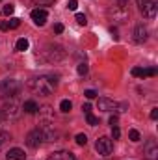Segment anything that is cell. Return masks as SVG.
<instances>
[{
  "mask_svg": "<svg viewBox=\"0 0 158 160\" xmlns=\"http://www.w3.org/2000/svg\"><path fill=\"white\" fill-rule=\"evenodd\" d=\"M110 34L114 36V39H119V36H117V28H114V26H112V28H110Z\"/></svg>",
  "mask_w": 158,
  "mask_h": 160,
  "instance_id": "obj_34",
  "label": "cell"
},
{
  "mask_svg": "<svg viewBox=\"0 0 158 160\" xmlns=\"http://www.w3.org/2000/svg\"><path fill=\"white\" fill-rule=\"evenodd\" d=\"M99 110L101 112H114V114H121V112H125L126 110V104H121V102H116V101H112V99H106V97H102V99H99Z\"/></svg>",
  "mask_w": 158,
  "mask_h": 160,
  "instance_id": "obj_3",
  "label": "cell"
},
{
  "mask_svg": "<svg viewBox=\"0 0 158 160\" xmlns=\"http://www.w3.org/2000/svg\"><path fill=\"white\" fill-rule=\"evenodd\" d=\"M119 4H121V6H123V4H125V2H128V0H117Z\"/></svg>",
  "mask_w": 158,
  "mask_h": 160,
  "instance_id": "obj_37",
  "label": "cell"
},
{
  "mask_svg": "<svg viewBox=\"0 0 158 160\" xmlns=\"http://www.w3.org/2000/svg\"><path fill=\"white\" fill-rule=\"evenodd\" d=\"M77 22H78L80 26H86L87 24V19H86L84 13H77Z\"/></svg>",
  "mask_w": 158,
  "mask_h": 160,
  "instance_id": "obj_22",
  "label": "cell"
},
{
  "mask_svg": "<svg viewBox=\"0 0 158 160\" xmlns=\"http://www.w3.org/2000/svg\"><path fill=\"white\" fill-rule=\"evenodd\" d=\"M140 11L143 13V17L147 19H155L156 17V2L155 0H138Z\"/></svg>",
  "mask_w": 158,
  "mask_h": 160,
  "instance_id": "obj_6",
  "label": "cell"
},
{
  "mask_svg": "<svg viewBox=\"0 0 158 160\" xmlns=\"http://www.w3.org/2000/svg\"><path fill=\"white\" fill-rule=\"evenodd\" d=\"M82 110H84V114H91V104H89V102L82 104Z\"/></svg>",
  "mask_w": 158,
  "mask_h": 160,
  "instance_id": "obj_31",
  "label": "cell"
},
{
  "mask_svg": "<svg viewBox=\"0 0 158 160\" xmlns=\"http://www.w3.org/2000/svg\"><path fill=\"white\" fill-rule=\"evenodd\" d=\"M56 84H58L56 77H52V75H41V77H36V78L30 80V88L41 95H50L56 89Z\"/></svg>",
  "mask_w": 158,
  "mask_h": 160,
  "instance_id": "obj_1",
  "label": "cell"
},
{
  "mask_svg": "<svg viewBox=\"0 0 158 160\" xmlns=\"http://www.w3.org/2000/svg\"><path fill=\"white\" fill-rule=\"evenodd\" d=\"M9 28H17L19 24H21V19H17V17H13V19H9Z\"/></svg>",
  "mask_w": 158,
  "mask_h": 160,
  "instance_id": "obj_25",
  "label": "cell"
},
{
  "mask_svg": "<svg viewBox=\"0 0 158 160\" xmlns=\"http://www.w3.org/2000/svg\"><path fill=\"white\" fill-rule=\"evenodd\" d=\"M128 138H130L132 142H140V132H138L136 128H132V130L128 132Z\"/></svg>",
  "mask_w": 158,
  "mask_h": 160,
  "instance_id": "obj_21",
  "label": "cell"
},
{
  "mask_svg": "<svg viewBox=\"0 0 158 160\" xmlns=\"http://www.w3.org/2000/svg\"><path fill=\"white\" fill-rule=\"evenodd\" d=\"M108 17L112 21H116V22H125L128 19V11L125 9V6L119 4V6H114V8L108 9Z\"/></svg>",
  "mask_w": 158,
  "mask_h": 160,
  "instance_id": "obj_7",
  "label": "cell"
},
{
  "mask_svg": "<svg viewBox=\"0 0 158 160\" xmlns=\"http://www.w3.org/2000/svg\"><path fill=\"white\" fill-rule=\"evenodd\" d=\"M77 143L78 145H86L87 143V136L86 134H77Z\"/></svg>",
  "mask_w": 158,
  "mask_h": 160,
  "instance_id": "obj_24",
  "label": "cell"
},
{
  "mask_svg": "<svg viewBox=\"0 0 158 160\" xmlns=\"http://www.w3.org/2000/svg\"><path fill=\"white\" fill-rule=\"evenodd\" d=\"M43 142H45V138H43L41 128H34V130H30L28 136H26V143H28L32 149H37Z\"/></svg>",
  "mask_w": 158,
  "mask_h": 160,
  "instance_id": "obj_8",
  "label": "cell"
},
{
  "mask_svg": "<svg viewBox=\"0 0 158 160\" xmlns=\"http://www.w3.org/2000/svg\"><path fill=\"white\" fill-rule=\"evenodd\" d=\"M17 118H19V104H17L15 101L6 102V104L2 106V110H0V119H4V121H15Z\"/></svg>",
  "mask_w": 158,
  "mask_h": 160,
  "instance_id": "obj_4",
  "label": "cell"
},
{
  "mask_svg": "<svg viewBox=\"0 0 158 160\" xmlns=\"http://www.w3.org/2000/svg\"><path fill=\"white\" fill-rule=\"evenodd\" d=\"M67 8H69V9H73V11H75V9H77V8H78V0H69V2H67Z\"/></svg>",
  "mask_w": 158,
  "mask_h": 160,
  "instance_id": "obj_28",
  "label": "cell"
},
{
  "mask_svg": "<svg viewBox=\"0 0 158 160\" xmlns=\"http://www.w3.org/2000/svg\"><path fill=\"white\" fill-rule=\"evenodd\" d=\"M147 36H149V30L143 26V24H138L134 28V41L136 43H145L147 41Z\"/></svg>",
  "mask_w": 158,
  "mask_h": 160,
  "instance_id": "obj_11",
  "label": "cell"
},
{
  "mask_svg": "<svg viewBox=\"0 0 158 160\" xmlns=\"http://www.w3.org/2000/svg\"><path fill=\"white\" fill-rule=\"evenodd\" d=\"M132 75L138 77V78H147V77H155V75H156V69H155V67H151V69L134 67V69H132Z\"/></svg>",
  "mask_w": 158,
  "mask_h": 160,
  "instance_id": "obj_12",
  "label": "cell"
},
{
  "mask_svg": "<svg viewBox=\"0 0 158 160\" xmlns=\"http://www.w3.org/2000/svg\"><path fill=\"white\" fill-rule=\"evenodd\" d=\"M54 32H56V34H62V32H63V24H62V22H56V24H54Z\"/></svg>",
  "mask_w": 158,
  "mask_h": 160,
  "instance_id": "obj_30",
  "label": "cell"
},
{
  "mask_svg": "<svg viewBox=\"0 0 158 160\" xmlns=\"http://www.w3.org/2000/svg\"><path fill=\"white\" fill-rule=\"evenodd\" d=\"M112 136H114V140H119V136H121L119 127H112Z\"/></svg>",
  "mask_w": 158,
  "mask_h": 160,
  "instance_id": "obj_29",
  "label": "cell"
},
{
  "mask_svg": "<svg viewBox=\"0 0 158 160\" xmlns=\"http://www.w3.org/2000/svg\"><path fill=\"white\" fill-rule=\"evenodd\" d=\"M13 11H15V6H13V4H7V6H4V13H6V15H11Z\"/></svg>",
  "mask_w": 158,
  "mask_h": 160,
  "instance_id": "obj_27",
  "label": "cell"
},
{
  "mask_svg": "<svg viewBox=\"0 0 158 160\" xmlns=\"http://www.w3.org/2000/svg\"><path fill=\"white\" fill-rule=\"evenodd\" d=\"M34 2H36V4H41V6H50L54 0H34Z\"/></svg>",
  "mask_w": 158,
  "mask_h": 160,
  "instance_id": "obj_32",
  "label": "cell"
},
{
  "mask_svg": "<svg viewBox=\"0 0 158 160\" xmlns=\"http://www.w3.org/2000/svg\"><path fill=\"white\" fill-rule=\"evenodd\" d=\"M86 119H87V125H91V127L99 125V118H95L93 114H86Z\"/></svg>",
  "mask_w": 158,
  "mask_h": 160,
  "instance_id": "obj_20",
  "label": "cell"
},
{
  "mask_svg": "<svg viewBox=\"0 0 158 160\" xmlns=\"http://www.w3.org/2000/svg\"><path fill=\"white\" fill-rule=\"evenodd\" d=\"M117 116H112V118H110V125H112V127H117Z\"/></svg>",
  "mask_w": 158,
  "mask_h": 160,
  "instance_id": "obj_33",
  "label": "cell"
},
{
  "mask_svg": "<svg viewBox=\"0 0 158 160\" xmlns=\"http://www.w3.org/2000/svg\"><path fill=\"white\" fill-rule=\"evenodd\" d=\"M143 155H145V158H149V160H155L158 157V143L155 142V140H149V142L145 143Z\"/></svg>",
  "mask_w": 158,
  "mask_h": 160,
  "instance_id": "obj_9",
  "label": "cell"
},
{
  "mask_svg": "<svg viewBox=\"0 0 158 160\" xmlns=\"http://www.w3.org/2000/svg\"><path fill=\"white\" fill-rule=\"evenodd\" d=\"M30 17H32V21H34L37 26H43V24L47 22L48 13H47V9H34V11L30 13Z\"/></svg>",
  "mask_w": 158,
  "mask_h": 160,
  "instance_id": "obj_10",
  "label": "cell"
},
{
  "mask_svg": "<svg viewBox=\"0 0 158 160\" xmlns=\"http://www.w3.org/2000/svg\"><path fill=\"white\" fill-rule=\"evenodd\" d=\"M24 158H26V155H24V151H22V149H19V147L9 149V151H7V155H6V160H24Z\"/></svg>",
  "mask_w": 158,
  "mask_h": 160,
  "instance_id": "obj_13",
  "label": "cell"
},
{
  "mask_svg": "<svg viewBox=\"0 0 158 160\" xmlns=\"http://www.w3.org/2000/svg\"><path fill=\"white\" fill-rule=\"evenodd\" d=\"M95 149H97L99 155L108 157V155L114 151V142H112L110 138H106V136H101V138L97 140V143H95Z\"/></svg>",
  "mask_w": 158,
  "mask_h": 160,
  "instance_id": "obj_5",
  "label": "cell"
},
{
  "mask_svg": "<svg viewBox=\"0 0 158 160\" xmlns=\"http://www.w3.org/2000/svg\"><path fill=\"white\" fill-rule=\"evenodd\" d=\"M22 110H24L26 114H36V112L39 110V106H37V102H36V101H24Z\"/></svg>",
  "mask_w": 158,
  "mask_h": 160,
  "instance_id": "obj_16",
  "label": "cell"
},
{
  "mask_svg": "<svg viewBox=\"0 0 158 160\" xmlns=\"http://www.w3.org/2000/svg\"><path fill=\"white\" fill-rule=\"evenodd\" d=\"M11 140V136H9V132H6V130H0V149L7 143Z\"/></svg>",
  "mask_w": 158,
  "mask_h": 160,
  "instance_id": "obj_18",
  "label": "cell"
},
{
  "mask_svg": "<svg viewBox=\"0 0 158 160\" xmlns=\"http://www.w3.org/2000/svg\"><path fill=\"white\" fill-rule=\"evenodd\" d=\"M84 95H86V99H95V97H97V91H95V89H86Z\"/></svg>",
  "mask_w": 158,
  "mask_h": 160,
  "instance_id": "obj_26",
  "label": "cell"
},
{
  "mask_svg": "<svg viewBox=\"0 0 158 160\" xmlns=\"http://www.w3.org/2000/svg\"><path fill=\"white\" fill-rule=\"evenodd\" d=\"M28 47H30V43H28V39H24V38H21V39L17 41V45H15V48H17L19 52L28 50Z\"/></svg>",
  "mask_w": 158,
  "mask_h": 160,
  "instance_id": "obj_17",
  "label": "cell"
},
{
  "mask_svg": "<svg viewBox=\"0 0 158 160\" xmlns=\"http://www.w3.org/2000/svg\"><path fill=\"white\" fill-rule=\"evenodd\" d=\"M77 71H78V75H82V77H84V75H87V63H84V62H82V63H78Z\"/></svg>",
  "mask_w": 158,
  "mask_h": 160,
  "instance_id": "obj_23",
  "label": "cell"
},
{
  "mask_svg": "<svg viewBox=\"0 0 158 160\" xmlns=\"http://www.w3.org/2000/svg\"><path fill=\"white\" fill-rule=\"evenodd\" d=\"M47 160H77V158H75V155L69 153V151H58V153H52Z\"/></svg>",
  "mask_w": 158,
  "mask_h": 160,
  "instance_id": "obj_14",
  "label": "cell"
},
{
  "mask_svg": "<svg viewBox=\"0 0 158 160\" xmlns=\"http://www.w3.org/2000/svg\"><path fill=\"white\" fill-rule=\"evenodd\" d=\"M21 91V84L15 78H6L0 82V99H9L15 97Z\"/></svg>",
  "mask_w": 158,
  "mask_h": 160,
  "instance_id": "obj_2",
  "label": "cell"
},
{
  "mask_svg": "<svg viewBox=\"0 0 158 160\" xmlns=\"http://www.w3.org/2000/svg\"><path fill=\"white\" fill-rule=\"evenodd\" d=\"M71 108H73V102H71V101H67V99H65V101H62V102H60V110H62V112H65V114H67V112H71Z\"/></svg>",
  "mask_w": 158,
  "mask_h": 160,
  "instance_id": "obj_19",
  "label": "cell"
},
{
  "mask_svg": "<svg viewBox=\"0 0 158 160\" xmlns=\"http://www.w3.org/2000/svg\"><path fill=\"white\" fill-rule=\"evenodd\" d=\"M39 114L43 116L45 123H54V112L50 110V106H43L39 110Z\"/></svg>",
  "mask_w": 158,
  "mask_h": 160,
  "instance_id": "obj_15",
  "label": "cell"
},
{
  "mask_svg": "<svg viewBox=\"0 0 158 160\" xmlns=\"http://www.w3.org/2000/svg\"><path fill=\"white\" fill-rule=\"evenodd\" d=\"M158 118V108H153L151 110V119H156Z\"/></svg>",
  "mask_w": 158,
  "mask_h": 160,
  "instance_id": "obj_35",
  "label": "cell"
},
{
  "mask_svg": "<svg viewBox=\"0 0 158 160\" xmlns=\"http://www.w3.org/2000/svg\"><path fill=\"white\" fill-rule=\"evenodd\" d=\"M0 28H2L4 32H6V30H9V24H7V21H4V22L0 24Z\"/></svg>",
  "mask_w": 158,
  "mask_h": 160,
  "instance_id": "obj_36",
  "label": "cell"
}]
</instances>
